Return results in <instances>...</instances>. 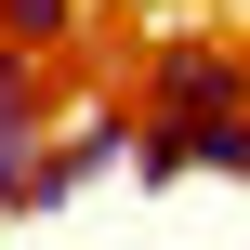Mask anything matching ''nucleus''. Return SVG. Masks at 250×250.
I'll use <instances>...</instances> for the list:
<instances>
[{
    "label": "nucleus",
    "mask_w": 250,
    "mask_h": 250,
    "mask_svg": "<svg viewBox=\"0 0 250 250\" xmlns=\"http://www.w3.org/2000/svg\"><path fill=\"white\" fill-rule=\"evenodd\" d=\"M79 26H92L79 0H0V40H13V53H66Z\"/></svg>",
    "instance_id": "7ed1b4c3"
},
{
    "label": "nucleus",
    "mask_w": 250,
    "mask_h": 250,
    "mask_svg": "<svg viewBox=\"0 0 250 250\" xmlns=\"http://www.w3.org/2000/svg\"><path fill=\"white\" fill-rule=\"evenodd\" d=\"M40 158H53V92H40V53L0 40V224H26Z\"/></svg>",
    "instance_id": "f03ea898"
},
{
    "label": "nucleus",
    "mask_w": 250,
    "mask_h": 250,
    "mask_svg": "<svg viewBox=\"0 0 250 250\" xmlns=\"http://www.w3.org/2000/svg\"><path fill=\"white\" fill-rule=\"evenodd\" d=\"M237 171L250 185V53L237 40H158L145 105H132V185Z\"/></svg>",
    "instance_id": "f257e3e1"
}]
</instances>
